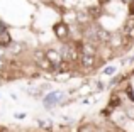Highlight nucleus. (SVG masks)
Masks as SVG:
<instances>
[{
    "label": "nucleus",
    "instance_id": "obj_1",
    "mask_svg": "<svg viewBox=\"0 0 134 132\" xmlns=\"http://www.w3.org/2000/svg\"><path fill=\"white\" fill-rule=\"evenodd\" d=\"M73 98H68V92L65 90H51L43 97L41 103H43V109L51 112V110L58 109V107H65L68 103H71Z\"/></svg>",
    "mask_w": 134,
    "mask_h": 132
},
{
    "label": "nucleus",
    "instance_id": "obj_8",
    "mask_svg": "<svg viewBox=\"0 0 134 132\" xmlns=\"http://www.w3.org/2000/svg\"><path fill=\"white\" fill-rule=\"evenodd\" d=\"M36 124L41 132H54V124L51 119H36Z\"/></svg>",
    "mask_w": 134,
    "mask_h": 132
},
{
    "label": "nucleus",
    "instance_id": "obj_9",
    "mask_svg": "<svg viewBox=\"0 0 134 132\" xmlns=\"http://www.w3.org/2000/svg\"><path fill=\"white\" fill-rule=\"evenodd\" d=\"M76 132H100V129L93 122H82L76 125Z\"/></svg>",
    "mask_w": 134,
    "mask_h": 132
},
{
    "label": "nucleus",
    "instance_id": "obj_10",
    "mask_svg": "<svg viewBox=\"0 0 134 132\" xmlns=\"http://www.w3.org/2000/svg\"><path fill=\"white\" fill-rule=\"evenodd\" d=\"M102 76H109V78H112V76H115L119 73V68L115 64H107V66H104L102 68Z\"/></svg>",
    "mask_w": 134,
    "mask_h": 132
},
{
    "label": "nucleus",
    "instance_id": "obj_2",
    "mask_svg": "<svg viewBox=\"0 0 134 132\" xmlns=\"http://www.w3.org/2000/svg\"><path fill=\"white\" fill-rule=\"evenodd\" d=\"M51 90H53V85L48 83V81H44V83H31V85L26 88V93L31 97V98L43 100V97L48 92H51Z\"/></svg>",
    "mask_w": 134,
    "mask_h": 132
},
{
    "label": "nucleus",
    "instance_id": "obj_6",
    "mask_svg": "<svg viewBox=\"0 0 134 132\" xmlns=\"http://www.w3.org/2000/svg\"><path fill=\"white\" fill-rule=\"evenodd\" d=\"M46 59L54 66V68L59 63H63V58H61V54H59V51L56 49V47H46Z\"/></svg>",
    "mask_w": 134,
    "mask_h": 132
},
{
    "label": "nucleus",
    "instance_id": "obj_12",
    "mask_svg": "<svg viewBox=\"0 0 134 132\" xmlns=\"http://www.w3.org/2000/svg\"><path fill=\"white\" fill-rule=\"evenodd\" d=\"M115 112V110H112V109H109V107L107 105H105L104 107V109H102L100 110V113H98V115H100L102 117V119H105V120H107V122H109V120H110V117H112V113H114Z\"/></svg>",
    "mask_w": 134,
    "mask_h": 132
},
{
    "label": "nucleus",
    "instance_id": "obj_20",
    "mask_svg": "<svg viewBox=\"0 0 134 132\" xmlns=\"http://www.w3.org/2000/svg\"><path fill=\"white\" fill-rule=\"evenodd\" d=\"M0 98H2V93H0Z\"/></svg>",
    "mask_w": 134,
    "mask_h": 132
},
{
    "label": "nucleus",
    "instance_id": "obj_4",
    "mask_svg": "<svg viewBox=\"0 0 134 132\" xmlns=\"http://www.w3.org/2000/svg\"><path fill=\"white\" fill-rule=\"evenodd\" d=\"M129 80H131V73H117L115 76H112V78H110L107 88L115 90V88H119V86H122L124 83H127Z\"/></svg>",
    "mask_w": 134,
    "mask_h": 132
},
{
    "label": "nucleus",
    "instance_id": "obj_7",
    "mask_svg": "<svg viewBox=\"0 0 134 132\" xmlns=\"http://www.w3.org/2000/svg\"><path fill=\"white\" fill-rule=\"evenodd\" d=\"M12 43H14V37H12V32H10V31L0 32V49L2 51H7Z\"/></svg>",
    "mask_w": 134,
    "mask_h": 132
},
{
    "label": "nucleus",
    "instance_id": "obj_11",
    "mask_svg": "<svg viewBox=\"0 0 134 132\" xmlns=\"http://www.w3.org/2000/svg\"><path fill=\"white\" fill-rule=\"evenodd\" d=\"M122 112H124V115L127 117L129 120H134V103L126 102L124 107H122Z\"/></svg>",
    "mask_w": 134,
    "mask_h": 132
},
{
    "label": "nucleus",
    "instance_id": "obj_17",
    "mask_svg": "<svg viewBox=\"0 0 134 132\" xmlns=\"http://www.w3.org/2000/svg\"><path fill=\"white\" fill-rule=\"evenodd\" d=\"M3 31H9V26L3 19H0V32H3Z\"/></svg>",
    "mask_w": 134,
    "mask_h": 132
},
{
    "label": "nucleus",
    "instance_id": "obj_5",
    "mask_svg": "<svg viewBox=\"0 0 134 132\" xmlns=\"http://www.w3.org/2000/svg\"><path fill=\"white\" fill-rule=\"evenodd\" d=\"M124 103H126L124 98L119 95L117 90H112L110 97H109V102H107V107H109V109H112V110H121L122 107H124Z\"/></svg>",
    "mask_w": 134,
    "mask_h": 132
},
{
    "label": "nucleus",
    "instance_id": "obj_3",
    "mask_svg": "<svg viewBox=\"0 0 134 132\" xmlns=\"http://www.w3.org/2000/svg\"><path fill=\"white\" fill-rule=\"evenodd\" d=\"M53 34H54V37H56L58 43H68V41H71L70 26L65 24L63 20H58V22L53 24Z\"/></svg>",
    "mask_w": 134,
    "mask_h": 132
},
{
    "label": "nucleus",
    "instance_id": "obj_13",
    "mask_svg": "<svg viewBox=\"0 0 134 132\" xmlns=\"http://www.w3.org/2000/svg\"><path fill=\"white\" fill-rule=\"evenodd\" d=\"M121 129L124 130V132H134V120H129V119H127Z\"/></svg>",
    "mask_w": 134,
    "mask_h": 132
},
{
    "label": "nucleus",
    "instance_id": "obj_18",
    "mask_svg": "<svg viewBox=\"0 0 134 132\" xmlns=\"http://www.w3.org/2000/svg\"><path fill=\"white\" fill-rule=\"evenodd\" d=\"M119 2H121L122 5H126V7H127L129 3H132V2H134V0H119Z\"/></svg>",
    "mask_w": 134,
    "mask_h": 132
},
{
    "label": "nucleus",
    "instance_id": "obj_14",
    "mask_svg": "<svg viewBox=\"0 0 134 132\" xmlns=\"http://www.w3.org/2000/svg\"><path fill=\"white\" fill-rule=\"evenodd\" d=\"M26 117H27L26 112H15L14 113V119H17V120H22V119H26Z\"/></svg>",
    "mask_w": 134,
    "mask_h": 132
},
{
    "label": "nucleus",
    "instance_id": "obj_15",
    "mask_svg": "<svg viewBox=\"0 0 134 132\" xmlns=\"http://www.w3.org/2000/svg\"><path fill=\"white\" fill-rule=\"evenodd\" d=\"M121 63H122V64H134V53L127 58V59H122Z\"/></svg>",
    "mask_w": 134,
    "mask_h": 132
},
{
    "label": "nucleus",
    "instance_id": "obj_16",
    "mask_svg": "<svg viewBox=\"0 0 134 132\" xmlns=\"http://www.w3.org/2000/svg\"><path fill=\"white\" fill-rule=\"evenodd\" d=\"M127 17H134V2L127 5Z\"/></svg>",
    "mask_w": 134,
    "mask_h": 132
},
{
    "label": "nucleus",
    "instance_id": "obj_19",
    "mask_svg": "<svg viewBox=\"0 0 134 132\" xmlns=\"http://www.w3.org/2000/svg\"><path fill=\"white\" fill-rule=\"evenodd\" d=\"M0 132H7V127H3V125H0Z\"/></svg>",
    "mask_w": 134,
    "mask_h": 132
}]
</instances>
